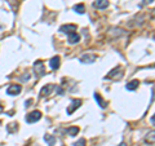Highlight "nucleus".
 I'll list each match as a JSON object with an SVG mask.
<instances>
[{
  "mask_svg": "<svg viewBox=\"0 0 155 146\" xmlns=\"http://www.w3.org/2000/svg\"><path fill=\"white\" fill-rule=\"evenodd\" d=\"M126 34V31H124L123 29H118V27H112L111 30H110L109 32V36H120V35Z\"/></svg>",
  "mask_w": 155,
  "mask_h": 146,
  "instance_id": "obj_12",
  "label": "nucleus"
},
{
  "mask_svg": "<svg viewBox=\"0 0 155 146\" xmlns=\"http://www.w3.org/2000/svg\"><path fill=\"white\" fill-rule=\"evenodd\" d=\"M95 98H96V101L98 102V105L102 107V109H105V107H106V102L104 101V98L101 97V95H99V93H95Z\"/></svg>",
  "mask_w": 155,
  "mask_h": 146,
  "instance_id": "obj_15",
  "label": "nucleus"
},
{
  "mask_svg": "<svg viewBox=\"0 0 155 146\" xmlns=\"http://www.w3.org/2000/svg\"><path fill=\"white\" fill-rule=\"evenodd\" d=\"M34 69H35V73L38 74L39 76H44L45 75V70H44V63L41 61H36L34 63Z\"/></svg>",
  "mask_w": 155,
  "mask_h": 146,
  "instance_id": "obj_5",
  "label": "nucleus"
},
{
  "mask_svg": "<svg viewBox=\"0 0 155 146\" xmlns=\"http://www.w3.org/2000/svg\"><path fill=\"white\" fill-rule=\"evenodd\" d=\"M97 56L96 54H91V53H85L80 57V62L82 63H93L96 61Z\"/></svg>",
  "mask_w": 155,
  "mask_h": 146,
  "instance_id": "obj_4",
  "label": "nucleus"
},
{
  "mask_svg": "<svg viewBox=\"0 0 155 146\" xmlns=\"http://www.w3.org/2000/svg\"><path fill=\"white\" fill-rule=\"evenodd\" d=\"M76 29L78 27L75 26V25H65V26H62L60 29V31L61 32H65V34H71V32H75L76 31Z\"/></svg>",
  "mask_w": 155,
  "mask_h": 146,
  "instance_id": "obj_7",
  "label": "nucleus"
},
{
  "mask_svg": "<svg viewBox=\"0 0 155 146\" xmlns=\"http://www.w3.org/2000/svg\"><path fill=\"white\" fill-rule=\"evenodd\" d=\"M60 57L58 56H54L51 58V61H49V66H51V69H53V70H57L58 67H60Z\"/></svg>",
  "mask_w": 155,
  "mask_h": 146,
  "instance_id": "obj_11",
  "label": "nucleus"
},
{
  "mask_svg": "<svg viewBox=\"0 0 155 146\" xmlns=\"http://www.w3.org/2000/svg\"><path fill=\"white\" fill-rule=\"evenodd\" d=\"M41 118V112L39 111V110H35V111H31L30 114H27L26 115V122L27 123H35V122H38L39 119Z\"/></svg>",
  "mask_w": 155,
  "mask_h": 146,
  "instance_id": "obj_2",
  "label": "nucleus"
},
{
  "mask_svg": "<svg viewBox=\"0 0 155 146\" xmlns=\"http://www.w3.org/2000/svg\"><path fill=\"white\" fill-rule=\"evenodd\" d=\"M93 5H95V8H97V9H106V8L109 7V0H96V1L93 3Z\"/></svg>",
  "mask_w": 155,
  "mask_h": 146,
  "instance_id": "obj_8",
  "label": "nucleus"
},
{
  "mask_svg": "<svg viewBox=\"0 0 155 146\" xmlns=\"http://www.w3.org/2000/svg\"><path fill=\"white\" fill-rule=\"evenodd\" d=\"M54 88H56V87H54L53 84H47L45 87H43V89L40 90V96H41V97H44V96L51 95V92L54 89Z\"/></svg>",
  "mask_w": 155,
  "mask_h": 146,
  "instance_id": "obj_9",
  "label": "nucleus"
},
{
  "mask_svg": "<svg viewBox=\"0 0 155 146\" xmlns=\"http://www.w3.org/2000/svg\"><path fill=\"white\" fill-rule=\"evenodd\" d=\"M74 146H85V138H80L79 141L74 144Z\"/></svg>",
  "mask_w": 155,
  "mask_h": 146,
  "instance_id": "obj_19",
  "label": "nucleus"
},
{
  "mask_svg": "<svg viewBox=\"0 0 155 146\" xmlns=\"http://www.w3.org/2000/svg\"><path fill=\"white\" fill-rule=\"evenodd\" d=\"M1 110H3V107H1V106H0V111H1Z\"/></svg>",
  "mask_w": 155,
  "mask_h": 146,
  "instance_id": "obj_24",
  "label": "nucleus"
},
{
  "mask_svg": "<svg viewBox=\"0 0 155 146\" xmlns=\"http://www.w3.org/2000/svg\"><path fill=\"white\" fill-rule=\"evenodd\" d=\"M74 10H75L76 13H79V14H83V13L85 12V7H84V4H76L75 7H74Z\"/></svg>",
  "mask_w": 155,
  "mask_h": 146,
  "instance_id": "obj_17",
  "label": "nucleus"
},
{
  "mask_svg": "<svg viewBox=\"0 0 155 146\" xmlns=\"http://www.w3.org/2000/svg\"><path fill=\"white\" fill-rule=\"evenodd\" d=\"M80 105H82V100H73L71 101V105L67 107V114L71 115L78 107H80Z\"/></svg>",
  "mask_w": 155,
  "mask_h": 146,
  "instance_id": "obj_6",
  "label": "nucleus"
},
{
  "mask_svg": "<svg viewBox=\"0 0 155 146\" xmlns=\"http://www.w3.org/2000/svg\"><path fill=\"white\" fill-rule=\"evenodd\" d=\"M66 132L69 133V136L74 137V136H76V134H78V132H79V128H78V127H70V128L66 129Z\"/></svg>",
  "mask_w": 155,
  "mask_h": 146,
  "instance_id": "obj_16",
  "label": "nucleus"
},
{
  "mask_svg": "<svg viewBox=\"0 0 155 146\" xmlns=\"http://www.w3.org/2000/svg\"><path fill=\"white\" fill-rule=\"evenodd\" d=\"M150 122H151V124H155V114L151 117V119H150Z\"/></svg>",
  "mask_w": 155,
  "mask_h": 146,
  "instance_id": "obj_21",
  "label": "nucleus"
},
{
  "mask_svg": "<svg viewBox=\"0 0 155 146\" xmlns=\"http://www.w3.org/2000/svg\"><path fill=\"white\" fill-rule=\"evenodd\" d=\"M21 90H22L21 85H18V84H12V85H9V87H8L7 95H9V96H16V95H19V93H21Z\"/></svg>",
  "mask_w": 155,
  "mask_h": 146,
  "instance_id": "obj_3",
  "label": "nucleus"
},
{
  "mask_svg": "<svg viewBox=\"0 0 155 146\" xmlns=\"http://www.w3.org/2000/svg\"><path fill=\"white\" fill-rule=\"evenodd\" d=\"M67 39H69V43L70 44H76V43H79V40H80V35L78 34V32H71V34L67 35Z\"/></svg>",
  "mask_w": 155,
  "mask_h": 146,
  "instance_id": "obj_10",
  "label": "nucleus"
},
{
  "mask_svg": "<svg viewBox=\"0 0 155 146\" xmlns=\"http://www.w3.org/2000/svg\"><path fill=\"white\" fill-rule=\"evenodd\" d=\"M120 146H127L126 144H124V142H123V144H120Z\"/></svg>",
  "mask_w": 155,
  "mask_h": 146,
  "instance_id": "obj_23",
  "label": "nucleus"
},
{
  "mask_svg": "<svg viewBox=\"0 0 155 146\" xmlns=\"http://www.w3.org/2000/svg\"><path fill=\"white\" fill-rule=\"evenodd\" d=\"M151 16H153V17H154V18H155V9H154V10H153V13H151Z\"/></svg>",
  "mask_w": 155,
  "mask_h": 146,
  "instance_id": "obj_22",
  "label": "nucleus"
},
{
  "mask_svg": "<svg viewBox=\"0 0 155 146\" xmlns=\"http://www.w3.org/2000/svg\"><path fill=\"white\" fill-rule=\"evenodd\" d=\"M44 140L48 142L49 146H53L54 142H56V138H54L53 136H51V134H45V136H44Z\"/></svg>",
  "mask_w": 155,
  "mask_h": 146,
  "instance_id": "obj_18",
  "label": "nucleus"
},
{
  "mask_svg": "<svg viewBox=\"0 0 155 146\" xmlns=\"http://www.w3.org/2000/svg\"><path fill=\"white\" fill-rule=\"evenodd\" d=\"M145 142L146 144H151V145L155 144V129L151 131V132H149V133L145 136Z\"/></svg>",
  "mask_w": 155,
  "mask_h": 146,
  "instance_id": "obj_13",
  "label": "nucleus"
},
{
  "mask_svg": "<svg viewBox=\"0 0 155 146\" xmlns=\"http://www.w3.org/2000/svg\"><path fill=\"white\" fill-rule=\"evenodd\" d=\"M138 85H140V80H137V79H134V80L129 82L128 84H127V89L128 90H136L138 88Z\"/></svg>",
  "mask_w": 155,
  "mask_h": 146,
  "instance_id": "obj_14",
  "label": "nucleus"
},
{
  "mask_svg": "<svg viewBox=\"0 0 155 146\" xmlns=\"http://www.w3.org/2000/svg\"><path fill=\"white\" fill-rule=\"evenodd\" d=\"M150 3H153V0H143V3H142V7H143V5H147V4H150Z\"/></svg>",
  "mask_w": 155,
  "mask_h": 146,
  "instance_id": "obj_20",
  "label": "nucleus"
},
{
  "mask_svg": "<svg viewBox=\"0 0 155 146\" xmlns=\"http://www.w3.org/2000/svg\"><path fill=\"white\" fill-rule=\"evenodd\" d=\"M121 78H123V69L119 67V66L110 71L109 75H106V79H121Z\"/></svg>",
  "mask_w": 155,
  "mask_h": 146,
  "instance_id": "obj_1",
  "label": "nucleus"
},
{
  "mask_svg": "<svg viewBox=\"0 0 155 146\" xmlns=\"http://www.w3.org/2000/svg\"><path fill=\"white\" fill-rule=\"evenodd\" d=\"M35 146H39V145H35Z\"/></svg>",
  "mask_w": 155,
  "mask_h": 146,
  "instance_id": "obj_25",
  "label": "nucleus"
}]
</instances>
